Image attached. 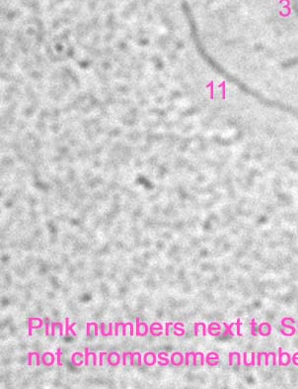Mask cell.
<instances>
[{
  "instance_id": "1",
  "label": "cell",
  "mask_w": 298,
  "mask_h": 389,
  "mask_svg": "<svg viewBox=\"0 0 298 389\" xmlns=\"http://www.w3.org/2000/svg\"><path fill=\"white\" fill-rule=\"evenodd\" d=\"M148 333V326L145 323H140L139 318H136V336L143 337Z\"/></svg>"
},
{
  "instance_id": "14",
  "label": "cell",
  "mask_w": 298,
  "mask_h": 389,
  "mask_svg": "<svg viewBox=\"0 0 298 389\" xmlns=\"http://www.w3.org/2000/svg\"><path fill=\"white\" fill-rule=\"evenodd\" d=\"M141 354H140V353H138V352H135V353H133V363H131V366H141Z\"/></svg>"
},
{
  "instance_id": "6",
  "label": "cell",
  "mask_w": 298,
  "mask_h": 389,
  "mask_svg": "<svg viewBox=\"0 0 298 389\" xmlns=\"http://www.w3.org/2000/svg\"><path fill=\"white\" fill-rule=\"evenodd\" d=\"M51 330L53 336H55V335L62 336L63 335V325L61 323H51Z\"/></svg>"
},
{
  "instance_id": "11",
  "label": "cell",
  "mask_w": 298,
  "mask_h": 389,
  "mask_svg": "<svg viewBox=\"0 0 298 389\" xmlns=\"http://www.w3.org/2000/svg\"><path fill=\"white\" fill-rule=\"evenodd\" d=\"M98 330H99V326L96 323H88L87 324V334L91 335L93 334L94 336H98Z\"/></svg>"
},
{
  "instance_id": "5",
  "label": "cell",
  "mask_w": 298,
  "mask_h": 389,
  "mask_svg": "<svg viewBox=\"0 0 298 389\" xmlns=\"http://www.w3.org/2000/svg\"><path fill=\"white\" fill-rule=\"evenodd\" d=\"M108 362L110 366H118L120 362V357L118 353H111L108 356Z\"/></svg>"
},
{
  "instance_id": "4",
  "label": "cell",
  "mask_w": 298,
  "mask_h": 389,
  "mask_svg": "<svg viewBox=\"0 0 298 389\" xmlns=\"http://www.w3.org/2000/svg\"><path fill=\"white\" fill-rule=\"evenodd\" d=\"M40 354L38 353H29L28 354V364L29 366H40Z\"/></svg>"
},
{
  "instance_id": "13",
  "label": "cell",
  "mask_w": 298,
  "mask_h": 389,
  "mask_svg": "<svg viewBox=\"0 0 298 389\" xmlns=\"http://www.w3.org/2000/svg\"><path fill=\"white\" fill-rule=\"evenodd\" d=\"M128 335L129 336H133V323L125 324L123 336H128Z\"/></svg>"
},
{
  "instance_id": "3",
  "label": "cell",
  "mask_w": 298,
  "mask_h": 389,
  "mask_svg": "<svg viewBox=\"0 0 298 389\" xmlns=\"http://www.w3.org/2000/svg\"><path fill=\"white\" fill-rule=\"evenodd\" d=\"M29 323V335H32V330L33 329H39L42 327L43 322L41 319L39 318H31L28 321Z\"/></svg>"
},
{
  "instance_id": "15",
  "label": "cell",
  "mask_w": 298,
  "mask_h": 389,
  "mask_svg": "<svg viewBox=\"0 0 298 389\" xmlns=\"http://www.w3.org/2000/svg\"><path fill=\"white\" fill-rule=\"evenodd\" d=\"M133 353H125L123 354V363L124 366H131L133 363Z\"/></svg>"
},
{
  "instance_id": "9",
  "label": "cell",
  "mask_w": 298,
  "mask_h": 389,
  "mask_svg": "<svg viewBox=\"0 0 298 389\" xmlns=\"http://www.w3.org/2000/svg\"><path fill=\"white\" fill-rule=\"evenodd\" d=\"M143 362H144V363L146 364V366H153V364L155 363V362H156L155 353H151V352L146 353L144 357H143Z\"/></svg>"
},
{
  "instance_id": "10",
  "label": "cell",
  "mask_w": 298,
  "mask_h": 389,
  "mask_svg": "<svg viewBox=\"0 0 298 389\" xmlns=\"http://www.w3.org/2000/svg\"><path fill=\"white\" fill-rule=\"evenodd\" d=\"M83 362H85V356H83V353H74L72 356V362L75 364V366H81L83 363Z\"/></svg>"
},
{
  "instance_id": "7",
  "label": "cell",
  "mask_w": 298,
  "mask_h": 389,
  "mask_svg": "<svg viewBox=\"0 0 298 389\" xmlns=\"http://www.w3.org/2000/svg\"><path fill=\"white\" fill-rule=\"evenodd\" d=\"M55 354L53 353H43V357H42V362H43V364H46V366H51V364L55 362Z\"/></svg>"
},
{
  "instance_id": "8",
  "label": "cell",
  "mask_w": 298,
  "mask_h": 389,
  "mask_svg": "<svg viewBox=\"0 0 298 389\" xmlns=\"http://www.w3.org/2000/svg\"><path fill=\"white\" fill-rule=\"evenodd\" d=\"M94 362V366H97V357L94 353H89L88 349H85V366H89L91 362Z\"/></svg>"
},
{
  "instance_id": "19",
  "label": "cell",
  "mask_w": 298,
  "mask_h": 389,
  "mask_svg": "<svg viewBox=\"0 0 298 389\" xmlns=\"http://www.w3.org/2000/svg\"><path fill=\"white\" fill-rule=\"evenodd\" d=\"M56 354H57V364H58V366H62V364H61V362H60V356H61V352H60V349H58L57 353H56Z\"/></svg>"
},
{
  "instance_id": "12",
  "label": "cell",
  "mask_w": 298,
  "mask_h": 389,
  "mask_svg": "<svg viewBox=\"0 0 298 389\" xmlns=\"http://www.w3.org/2000/svg\"><path fill=\"white\" fill-rule=\"evenodd\" d=\"M171 362H172L175 366H180V364L183 363L184 358H183L182 354H181L180 353H173V356L171 357Z\"/></svg>"
},
{
  "instance_id": "16",
  "label": "cell",
  "mask_w": 298,
  "mask_h": 389,
  "mask_svg": "<svg viewBox=\"0 0 298 389\" xmlns=\"http://www.w3.org/2000/svg\"><path fill=\"white\" fill-rule=\"evenodd\" d=\"M124 328H125L124 323H116L115 327H114V335H116V336L123 335L124 334Z\"/></svg>"
},
{
  "instance_id": "18",
  "label": "cell",
  "mask_w": 298,
  "mask_h": 389,
  "mask_svg": "<svg viewBox=\"0 0 298 389\" xmlns=\"http://www.w3.org/2000/svg\"><path fill=\"white\" fill-rule=\"evenodd\" d=\"M51 325V321H50V319L48 318H47L46 319V334L47 335H48L50 334V326Z\"/></svg>"
},
{
  "instance_id": "17",
  "label": "cell",
  "mask_w": 298,
  "mask_h": 389,
  "mask_svg": "<svg viewBox=\"0 0 298 389\" xmlns=\"http://www.w3.org/2000/svg\"><path fill=\"white\" fill-rule=\"evenodd\" d=\"M108 356L109 353H100V366H104L106 362H108Z\"/></svg>"
},
{
  "instance_id": "2",
  "label": "cell",
  "mask_w": 298,
  "mask_h": 389,
  "mask_svg": "<svg viewBox=\"0 0 298 389\" xmlns=\"http://www.w3.org/2000/svg\"><path fill=\"white\" fill-rule=\"evenodd\" d=\"M113 324H105V323H102V324H100V326H99V328H100V331H101V334L103 335L104 337H107V336H111V335H114V331H113Z\"/></svg>"
}]
</instances>
